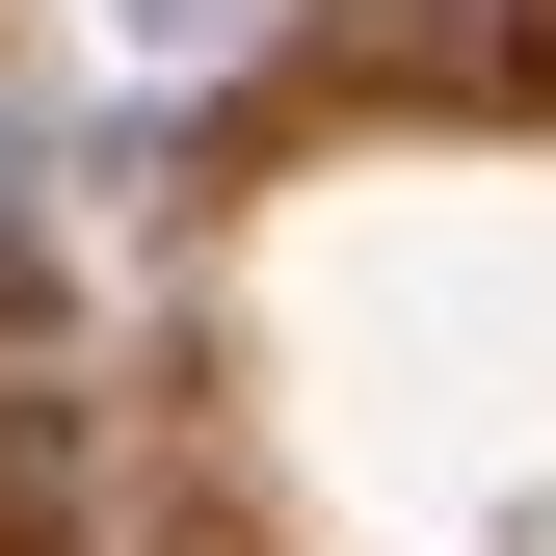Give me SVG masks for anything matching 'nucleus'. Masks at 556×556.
Instances as JSON below:
<instances>
[{
    "label": "nucleus",
    "mask_w": 556,
    "mask_h": 556,
    "mask_svg": "<svg viewBox=\"0 0 556 556\" xmlns=\"http://www.w3.org/2000/svg\"><path fill=\"white\" fill-rule=\"evenodd\" d=\"M0 213H27V106H0Z\"/></svg>",
    "instance_id": "nucleus-1"
}]
</instances>
